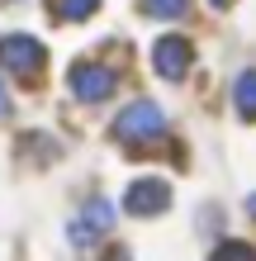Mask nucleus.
Listing matches in <instances>:
<instances>
[{
	"mask_svg": "<svg viewBox=\"0 0 256 261\" xmlns=\"http://www.w3.org/2000/svg\"><path fill=\"white\" fill-rule=\"evenodd\" d=\"M161 128H166V119H161V110L152 100H133L128 110L114 119V138L128 143V147H143V143H152V138H161Z\"/></svg>",
	"mask_w": 256,
	"mask_h": 261,
	"instance_id": "1",
	"label": "nucleus"
},
{
	"mask_svg": "<svg viewBox=\"0 0 256 261\" xmlns=\"http://www.w3.org/2000/svg\"><path fill=\"white\" fill-rule=\"evenodd\" d=\"M0 67L10 76H19V81H34L43 71V43L29 34H5L0 38Z\"/></svg>",
	"mask_w": 256,
	"mask_h": 261,
	"instance_id": "2",
	"label": "nucleus"
},
{
	"mask_svg": "<svg viewBox=\"0 0 256 261\" xmlns=\"http://www.w3.org/2000/svg\"><path fill=\"white\" fill-rule=\"evenodd\" d=\"M67 81H71V95L86 100V105H100V100L114 95V71L100 67V62H76L67 71Z\"/></svg>",
	"mask_w": 256,
	"mask_h": 261,
	"instance_id": "3",
	"label": "nucleus"
},
{
	"mask_svg": "<svg viewBox=\"0 0 256 261\" xmlns=\"http://www.w3.org/2000/svg\"><path fill=\"white\" fill-rule=\"evenodd\" d=\"M109 228H114V204L109 199H90L76 219H71V242H76V247H90V242H100Z\"/></svg>",
	"mask_w": 256,
	"mask_h": 261,
	"instance_id": "4",
	"label": "nucleus"
},
{
	"mask_svg": "<svg viewBox=\"0 0 256 261\" xmlns=\"http://www.w3.org/2000/svg\"><path fill=\"white\" fill-rule=\"evenodd\" d=\"M152 67H157V76H166V81H180V76L190 71V38H180V34L157 38L152 43Z\"/></svg>",
	"mask_w": 256,
	"mask_h": 261,
	"instance_id": "5",
	"label": "nucleus"
},
{
	"mask_svg": "<svg viewBox=\"0 0 256 261\" xmlns=\"http://www.w3.org/2000/svg\"><path fill=\"white\" fill-rule=\"evenodd\" d=\"M166 204H171V186H166V180H133L128 195H124V209L138 214V219L166 214Z\"/></svg>",
	"mask_w": 256,
	"mask_h": 261,
	"instance_id": "6",
	"label": "nucleus"
},
{
	"mask_svg": "<svg viewBox=\"0 0 256 261\" xmlns=\"http://www.w3.org/2000/svg\"><path fill=\"white\" fill-rule=\"evenodd\" d=\"M233 105H237V114H242V119H256V71H242V76H237Z\"/></svg>",
	"mask_w": 256,
	"mask_h": 261,
	"instance_id": "7",
	"label": "nucleus"
},
{
	"mask_svg": "<svg viewBox=\"0 0 256 261\" xmlns=\"http://www.w3.org/2000/svg\"><path fill=\"white\" fill-rule=\"evenodd\" d=\"M185 5L190 0H143V14H152V19H180Z\"/></svg>",
	"mask_w": 256,
	"mask_h": 261,
	"instance_id": "8",
	"label": "nucleus"
},
{
	"mask_svg": "<svg viewBox=\"0 0 256 261\" xmlns=\"http://www.w3.org/2000/svg\"><path fill=\"white\" fill-rule=\"evenodd\" d=\"M52 5H57L62 19H90V14L100 10V0H52Z\"/></svg>",
	"mask_w": 256,
	"mask_h": 261,
	"instance_id": "9",
	"label": "nucleus"
},
{
	"mask_svg": "<svg viewBox=\"0 0 256 261\" xmlns=\"http://www.w3.org/2000/svg\"><path fill=\"white\" fill-rule=\"evenodd\" d=\"M214 261H256V247L251 242H223L214 252Z\"/></svg>",
	"mask_w": 256,
	"mask_h": 261,
	"instance_id": "10",
	"label": "nucleus"
},
{
	"mask_svg": "<svg viewBox=\"0 0 256 261\" xmlns=\"http://www.w3.org/2000/svg\"><path fill=\"white\" fill-rule=\"evenodd\" d=\"M10 114V95H5V86H0V119Z\"/></svg>",
	"mask_w": 256,
	"mask_h": 261,
	"instance_id": "11",
	"label": "nucleus"
},
{
	"mask_svg": "<svg viewBox=\"0 0 256 261\" xmlns=\"http://www.w3.org/2000/svg\"><path fill=\"white\" fill-rule=\"evenodd\" d=\"M109 261H128V252H124V247H119V252H109Z\"/></svg>",
	"mask_w": 256,
	"mask_h": 261,
	"instance_id": "12",
	"label": "nucleus"
},
{
	"mask_svg": "<svg viewBox=\"0 0 256 261\" xmlns=\"http://www.w3.org/2000/svg\"><path fill=\"white\" fill-rule=\"evenodd\" d=\"M214 5H228V0H214Z\"/></svg>",
	"mask_w": 256,
	"mask_h": 261,
	"instance_id": "13",
	"label": "nucleus"
}]
</instances>
